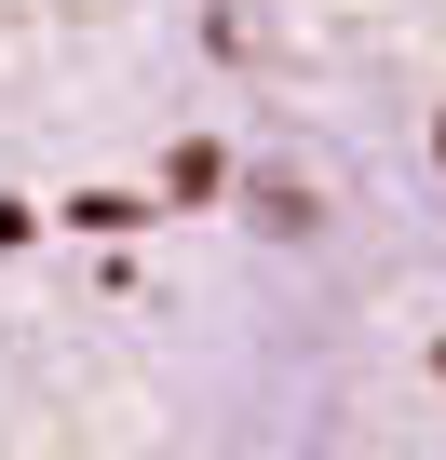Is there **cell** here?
Listing matches in <instances>:
<instances>
[{
    "mask_svg": "<svg viewBox=\"0 0 446 460\" xmlns=\"http://www.w3.org/2000/svg\"><path fill=\"white\" fill-rule=\"evenodd\" d=\"M0 460H446V0H0Z\"/></svg>",
    "mask_w": 446,
    "mask_h": 460,
    "instance_id": "obj_1",
    "label": "cell"
}]
</instances>
